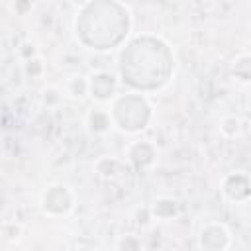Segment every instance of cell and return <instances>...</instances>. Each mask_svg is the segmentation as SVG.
<instances>
[{"label":"cell","mask_w":251,"mask_h":251,"mask_svg":"<svg viewBox=\"0 0 251 251\" xmlns=\"http://www.w3.org/2000/svg\"><path fill=\"white\" fill-rule=\"evenodd\" d=\"M124 53L133 59L143 61V67H139L124 76V80L129 82L131 86L155 88L167 80V76L171 73V55H169V49L161 41L143 37V39L133 41Z\"/></svg>","instance_id":"6da1fadb"}]
</instances>
